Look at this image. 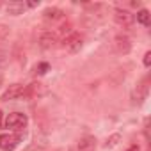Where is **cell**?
Instances as JSON below:
<instances>
[{
  "label": "cell",
  "mask_w": 151,
  "mask_h": 151,
  "mask_svg": "<svg viewBox=\"0 0 151 151\" xmlns=\"http://www.w3.org/2000/svg\"><path fill=\"white\" fill-rule=\"evenodd\" d=\"M64 34H66V36H68V34H71V25H69L68 22H66V23H62V25L55 30V36H57V37H59V36H64Z\"/></svg>",
  "instance_id": "obj_14"
},
{
  "label": "cell",
  "mask_w": 151,
  "mask_h": 151,
  "mask_svg": "<svg viewBox=\"0 0 151 151\" xmlns=\"http://www.w3.org/2000/svg\"><path fill=\"white\" fill-rule=\"evenodd\" d=\"M82 36L78 34V32H71V34H68V36H64V39H62V46L68 50V52H71V53H75V52H78L80 48H82Z\"/></svg>",
  "instance_id": "obj_2"
},
{
  "label": "cell",
  "mask_w": 151,
  "mask_h": 151,
  "mask_svg": "<svg viewBox=\"0 0 151 151\" xmlns=\"http://www.w3.org/2000/svg\"><path fill=\"white\" fill-rule=\"evenodd\" d=\"M25 7H27V6H25L23 2H9V4L6 6V11H7L9 14H14V16H16V14H22V11H23Z\"/></svg>",
  "instance_id": "obj_11"
},
{
  "label": "cell",
  "mask_w": 151,
  "mask_h": 151,
  "mask_svg": "<svg viewBox=\"0 0 151 151\" xmlns=\"http://www.w3.org/2000/svg\"><path fill=\"white\" fill-rule=\"evenodd\" d=\"M43 16H45V20H48V22H59V20L64 18V13H62L60 9H57V7H48V9H45Z\"/></svg>",
  "instance_id": "obj_9"
},
{
  "label": "cell",
  "mask_w": 151,
  "mask_h": 151,
  "mask_svg": "<svg viewBox=\"0 0 151 151\" xmlns=\"http://www.w3.org/2000/svg\"><path fill=\"white\" fill-rule=\"evenodd\" d=\"M0 86H2V75H0Z\"/></svg>",
  "instance_id": "obj_21"
},
{
  "label": "cell",
  "mask_w": 151,
  "mask_h": 151,
  "mask_svg": "<svg viewBox=\"0 0 151 151\" xmlns=\"http://www.w3.org/2000/svg\"><path fill=\"white\" fill-rule=\"evenodd\" d=\"M0 126H2V112H0Z\"/></svg>",
  "instance_id": "obj_20"
},
{
  "label": "cell",
  "mask_w": 151,
  "mask_h": 151,
  "mask_svg": "<svg viewBox=\"0 0 151 151\" xmlns=\"http://www.w3.org/2000/svg\"><path fill=\"white\" fill-rule=\"evenodd\" d=\"M124 151H139V146H130V147L124 149Z\"/></svg>",
  "instance_id": "obj_19"
},
{
  "label": "cell",
  "mask_w": 151,
  "mask_h": 151,
  "mask_svg": "<svg viewBox=\"0 0 151 151\" xmlns=\"http://www.w3.org/2000/svg\"><path fill=\"white\" fill-rule=\"evenodd\" d=\"M137 22L147 27V25L151 23V14H149V11H147V9H140V11L137 13Z\"/></svg>",
  "instance_id": "obj_13"
},
{
  "label": "cell",
  "mask_w": 151,
  "mask_h": 151,
  "mask_svg": "<svg viewBox=\"0 0 151 151\" xmlns=\"http://www.w3.org/2000/svg\"><path fill=\"white\" fill-rule=\"evenodd\" d=\"M149 64H151V52H146L144 53V66L149 68Z\"/></svg>",
  "instance_id": "obj_17"
},
{
  "label": "cell",
  "mask_w": 151,
  "mask_h": 151,
  "mask_svg": "<svg viewBox=\"0 0 151 151\" xmlns=\"http://www.w3.org/2000/svg\"><path fill=\"white\" fill-rule=\"evenodd\" d=\"M18 142H20V135H14V133H2L0 135V149L2 151L16 149Z\"/></svg>",
  "instance_id": "obj_3"
},
{
  "label": "cell",
  "mask_w": 151,
  "mask_h": 151,
  "mask_svg": "<svg viewBox=\"0 0 151 151\" xmlns=\"http://www.w3.org/2000/svg\"><path fill=\"white\" fill-rule=\"evenodd\" d=\"M27 123H29V119H27L25 114L11 112L7 116V119H6V128H9V130H23L27 126Z\"/></svg>",
  "instance_id": "obj_1"
},
{
  "label": "cell",
  "mask_w": 151,
  "mask_h": 151,
  "mask_svg": "<svg viewBox=\"0 0 151 151\" xmlns=\"http://www.w3.org/2000/svg\"><path fill=\"white\" fill-rule=\"evenodd\" d=\"M149 78L146 77L139 86H137V89H135V93H133V98H135V101H142L146 96H147V89H149Z\"/></svg>",
  "instance_id": "obj_8"
},
{
  "label": "cell",
  "mask_w": 151,
  "mask_h": 151,
  "mask_svg": "<svg viewBox=\"0 0 151 151\" xmlns=\"http://www.w3.org/2000/svg\"><path fill=\"white\" fill-rule=\"evenodd\" d=\"M57 41H59V37L55 36V32H45V34L39 36V45H41V48H45V50L53 48V46L57 45Z\"/></svg>",
  "instance_id": "obj_7"
},
{
  "label": "cell",
  "mask_w": 151,
  "mask_h": 151,
  "mask_svg": "<svg viewBox=\"0 0 151 151\" xmlns=\"http://www.w3.org/2000/svg\"><path fill=\"white\" fill-rule=\"evenodd\" d=\"M119 140H121V135H119V133H114L112 137H109V139H107V144H105V147H114V146H116Z\"/></svg>",
  "instance_id": "obj_15"
},
{
  "label": "cell",
  "mask_w": 151,
  "mask_h": 151,
  "mask_svg": "<svg viewBox=\"0 0 151 151\" xmlns=\"http://www.w3.org/2000/svg\"><path fill=\"white\" fill-rule=\"evenodd\" d=\"M6 36H7V27L0 25V39H2V37H6Z\"/></svg>",
  "instance_id": "obj_18"
},
{
  "label": "cell",
  "mask_w": 151,
  "mask_h": 151,
  "mask_svg": "<svg viewBox=\"0 0 151 151\" xmlns=\"http://www.w3.org/2000/svg\"><path fill=\"white\" fill-rule=\"evenodd\" d=\"M94 146H96V139H94V137H91V135L82 137V139H80V142H78V149H80V151H91Z\"/></svg>",
  "instance_id": "obj_10"
},
{
  "label": "cell",
  "mask_w": 151,
  "mask_h": 151,
  "mask_svg": "<svg viewBox=\"0 0 151 151\" xmlns=\"http://www.w3.org/2000/svg\"><path fill=\"white\" fill-rule=\"evenodd\" d=\"M114 20H116V23L121 25V27H130V25L133 23L135 16H133L130 11H126V9H116V11H114Z\"/></svg>",
  "instance_id": "obj_4"
},
{
  "label": "cell",
  "mask_w": 151,
  "mask_h": 151,
  "mask_svg": "<svg viewBox=\"0 0 151 151\" xmlns=\"http://www.w3.org/2000/svg\"><path fill=\"white\" fill-rule=\"evenodd\" d=\"M114 46H116V50H117L119 53H128V52H130V48H132L130 37H128V36H124V34L116 36V39H114Z\"/></svg>",
  "instance_id": "obj_6"
},
{
  "label": "cell",
  "mask_w": 151,
  "mask_h": 151,
  "mask_svg": "<svg viewBox=\"0 0 151 151\" xmlns=\"http://www.w3.org/2000/svg\"><path fill=\"white\" fill-rule=\"evenodd\" d=\"M45 89H43V84H30L25 87V96H37V94H43Z\"/></svg>",
  "instance_id": "obj_12"
},
{
  "label": "cell",
  "mask_w": 151,
  "mask_h": 151,
  "mask_svg": "<svg viewBox=\"0 0 151 151\" xmlns=\"http://www.w3.org/2000/svg\"><path fill=\"white\" fill-rule=\"evenodd\" d=\"M22 96H25V87H23L22 84H13V86H9V89L2 94V100H4V101H9V100H18V98H22Z\"/></svg>",
  "instance_id": "obj_5"
},
{
  "label": "cell",
  "mask_w": 151,
  "mask_h": 151,
  "mask_svg": "<svg viewBox=\"0 0 151 151\" xmlns=\"http://www.w3.org/2000/svg\"><path fill=\"white\" fill-rule=\"evenodd\" d=\"M48 69H50V64H48V62H41V64H37L36 73H37V75H45Z\"/></svg>",
  "instance_id": "obj_16"
}]
</instances>
